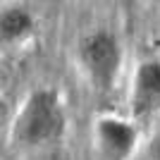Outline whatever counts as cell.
<instances>
[{
  "label": "cell",
  "mask_w": 160,
  "mask_h": 160,
  "mask_svg": "<svg viewBox=\"0 0 160 160\" xmlns=\"http://www.w3.org/2000/svg\"><path fill=\"white\" fill-rule=\"evenodd\" d=\"M67 129V110L62 96L50 86L33 88L22 100L19 110L12 120L10 139L14 146L24 151H38V148L53 146L65 136Z\"/></svg>",
  "instance_id": "6da1fadb"
},
{
  "label": "cell",
  "mask_w": 160,
  "mask_h": 160,
  "mask_svg": "<svg viewBox=\"0 0 160 160\" xmlns=\"http://www.w3.org/2000/svg\"><path fill=\"white\" fill-rule=\"evenodd\" d=\"M79 65L96 93H110L122 72V43L112 31L98 29L79 41Z\"/></svg>",
  "instance_id": "7a4b0ae2"
},
{
  "label": "cell",
  "mask_w": 160,
  "mask_h": 160,
  "mask_svg": "<svg viewBox=\"0 0 160 160\" xmlns=\"http://www.w3.org/2000/svg\"><path fill=\"white\" fill-rule=\"evenodd\" d=\"M93 136L105 160H129L139 146V129L120 115H103L96 120Z\"/></svg>",
  "instance_id": "3957f363"
},
{
  "label": "cell",
  "mask_w": 160,
  "mask_h": 160,
  "mask_svg": "<svg viewBox=\"0 0 160 160\" xmlns=\"http://www.w3.org/2000/svg\"><path fill=\"white\" fill-rule=\"evenodd\" d=\"M129 110L136 120L151 117L160 110V60H143L132 79Z\"/></svg>",
  "instance_id": "277c9868"
},
{
  "label": "cell",
  "mask_w": 160,
  "mask_h": 160,
  "mask_svg": "<svg viewBox=\"0 0 160 160\" xmlns=\"http://www.w3.org/2000/svg\"><path fill=\"white\" fill-rule=\"evenodd\" d=\"M33 31V17L27 7L12 5L0 10V50L17 46Z\"/></svg>",
  "instance_id": "5b68a950"
},
{
  "label": "cell",
  "mask_w": 160,
  "mask_h": 160,
  "mask_svg": "<svg viewBox=\"0 0 160 160\" xmlns=\"http://www.w3.org/2000/svg\"><path fill=\"white\" fill-rule=\"evenodd\" d=\"M148 160H160V134L151 139V146H148Z\"/></svg>",
  "instance_id": "8992f818"
},
{
  "label": "cell",
  "mask_w": 160,
  "mask_h": 160,
  "mask_svg": "<svg viewBox=\"0 0 160 160\" xmlns=\"http://www.w3.org/2000/svg\"><path fill=\"white\" fill-rule=\"evenodd\" d=\"M158 46H160V41H158Z\"/></svg>",
  "instance_id": "52a82bcc"
}]
</instances>
